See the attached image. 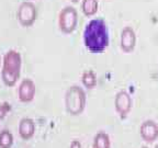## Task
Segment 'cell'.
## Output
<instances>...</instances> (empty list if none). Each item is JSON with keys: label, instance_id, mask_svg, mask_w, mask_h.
I'll return each mask as SVG.
<instances>
[{"label": "cell", "instance_id": "cell-4", "mask_svg": "<svg viewBox=\"0 0 158 148\" xmlns=\"http://www.w3.org/2000/svg\"><path fill=\"white\" fill-rule=\"evenodd\" d=\"M78 24V13L74 7L67 6L60 10L58 14V27L65 34H70Z\"/></svg>", "mask_w": 158, "mask_h": 148}, {"label": "cell", "instance_id": "cell-15", "mask_svg": "<svg viewBox=\"0 0 158 148\" xmlns=\"http://www.w3.org/2000/svg\"><path fill=\"white\" fill-rule=\"evenodd\" d=\"M70 1H72V2H78L79 0H70Z\"/></svg>", "mask_w": 158, "mask_h": 148}, {"label": "cell", "instance_id": "cell-8", "mask_svg": "<svg viewBox=\"0 0 158 148\" xmlns=\"http://www.w3.org/2000/svg\"><path fill=\"white\" fill-rule=\"evenodd\" d=\"M132 108V99L125 91H120L115 97V109L121 116L127 115Z\"/></svg>", "mask_w": 158, "mask_h": 148}, {"label": "cell", "instance_id": "cell-6", "mask_svg": "<svg viewBox=\"0 0 158 148\" xmlns=\"http://www.w3.org/2000/svg\"><path fill=\"white\" fill-rule=\"evenodd\" d=\"M35 96V84L31 79H23L18 88V97L23 103L31 102Z\"/></svg>", "mask_w": 158, "mask_h": 148}, {"label": "cell", "instance_id": "cell-12", "mask_svg": "<svg viewBox=\"0 0 158 148\" xmlns=\"http://www.w3.org/2000/svg\"><path fill=\"white\" fill-rule=\"evenodd\" d=\"M94 148H110V138L106 133H99L94 137Z\"/></svg>", "mask_w": 158, "mask_h": 148}, {"label": "cell", "instance_id": "cell-13", "mask_svg": "<svg viewBox=\"0 0 158 148\" xmlns=\"http://www.w3.org/2000/svg\"><path fill=\"white\" fill-rule=\"evenodd\" d=\"M82 84L88 89H92L96 86L97 79H96V76H94V72L88 70V72H84V75H82Z\"/></svg>", "mask_w": 158, "mask_h": 148}, {"label": "cell", "instance_id": "cell-2", "mask_svg": "<svg viewBox=\"0 0 158 148\" xmlns=\"http://www.w3.org/2000/svg\"><path fill=\"white\" fill-rule=\"evenodd\" d=\"M22 57L18 51L10 49L5 54L1 68V79L7 87H13L17 84L18 79L21 75Z\"/></svg>", "mask_w": 158, "mask_h": 148}, {"label": "cell", "instance_id": "cell-11", "mask_svg": "<svg viewBox=\"0 0 158 148\" xmlns=\"http://www.w3.org/2000/svg\"><path fill=\"white\" fill-rule=\"evenodd\" d=\"M34 123L32 120L30 118H23L22 121L20 122L19 131L20 135L22 136L23 138H29L33 135L34 133Z\"/></svg>", "mask_w": 158, "mask_h": 148}, {"label": "cell", "instance_id": "cell-3", "mask_svg": "<svg viewBox=\"0 0 158 148\" xmlns=\"http://www.w3.org/2000/svg\"><path fill=\"white\" fill-rule=\"evenodd\" d=\"M86 105V94L79 87H72L66 93V108L72 114H80Z\"/></svg>", "mask_w": 158, "mask_h": 148}, {"label": "cell", "instance_id": "cell-5", "mask_svg": "<svg viewBox=\"0 0 158 148\" xmlns=\"http://www.w3.org/2000/svg\"><path fill=\"white\" fill-rule=\"evenodd\" d=\"M18 21L22 27H29L33 25L37 17V10L36 7L31 1H24L20 5L19 9L17 12Z\"/></svg>", "mask_w": 158, "mask_h": 148}, {"label": "cell", "instance_id": "cell-17", "mask_svg": "<svg viewBox=\"0 0 158 148\" xmlns=\"http://www.w3.org/2000/svg\"><path fill=\"white\" fill-rule=\"evenodd\" d=\"M144 148H146V147H144Z\"/></svg>", "mask_w": 158, "mask_h": 148}, {"label": "cell", "instance_id": "cell-9", "mask_svg": "<svg viewBox=\"0 0 158 148\" xmlns=\"http://www.w3.org/2000/svg\"><path fill=\"white\" fill-rule=\"evenodd\" d=\"M139 132L144 141L152 143L158 137V125L152 120H147L142 124Z\"/></svg>", "mask_w": 158, "mask_h": 148}, {"label": "cell", "instance_id": "cell-1", "mask_svg": "<svg viewBox=\"0 0 158 148\" xmlns=\"http://www.w3.org/2000/svg\"><path fill=\"white\" fill-rule=\"evenodd\" d=\"M84 44L91 53H102L110 43L109 30L102 19H92L84 30Z\"/></svg>", "mask_w": 158, "mask_h": 148}, {"label": "cell", "instance_id": "cell-7", "mask_svg": "<svg viewBox=\"0 0 158 148\" xmlns=\"http://www.w3.org/2000/svg\"><path fill=\"white\" fill-rule=\"evenodd\" d=\"M121 48L123 52L131 53L134 51L136 45V34L135 31L131 27H125L121 32Z\"/></svg>", "mask_w": 158, "mask_h": 148}, {"label": "cell", "instance_id": "cell-10", "mask_svg": "<svg viewBox=\"0 0 158 148\" xmlns=\"http://www.w3.org/2000/svg\"><path fill=\"white\" fill-rule=\"evenodd\" d=\"M99 9L98 0H82L81 11L86 17H94Z\"/></svg>", "mask_w": 158, "mask_h": 148}, {"label": "cell", "instance_id": "cell-16", "mask_svg": "<svg viewBox=\"0 0 158 148\" xmlns=\"http://www.w3.org/2000/svg\"><path fill=\"white\" fill-rule=\"evenodd\" d=\"M156 148H158V145H157V146H156Z\"/></svg>", "mask_w": 158, "mask_h": 148}, {"label": "cell", "instance_id": "cell-14", "mask_svg": "<svg viewBox=\"0 0 158 148\" xmlns=\"http://www.w3.org/2000/svg\"><path fill=\"white\" fill-rule=\"evenodd\" d=\"M72 148H81V145L79 143H77V142H74L72 145Z\"/></svg>", "mask_w": 158, "mask_h": 148}]
</instances>
